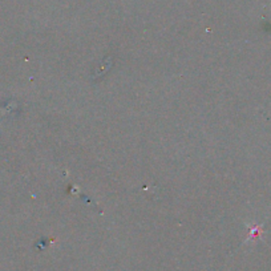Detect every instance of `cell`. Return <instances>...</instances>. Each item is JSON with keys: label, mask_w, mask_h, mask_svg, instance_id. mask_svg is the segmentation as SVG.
I'll list each match as a JSON object with an SVG mask.
<instances>
[{"label": "cell", "mask_w": 271, "mask_h": 271, "mask_svg": "<svg viewBox=\"0 0 271 271\" xmlns=\"http://www.w3.org/2000/svg\"><path fill=\"white\" fill-rule=\"evenodd\" d=\"M261 234H262V226H261V225H254V226H250V238L259 237Z\"/></svg>", "instance_id": "cell-1"}]
</instances>
